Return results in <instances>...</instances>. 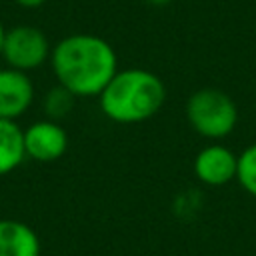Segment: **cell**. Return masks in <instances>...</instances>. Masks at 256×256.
Here are the masks:
<instances>
[{"label":"cell","instance_id":"6da1fadb","mask_svg":"<svg viewBox=\"0 0 256 256\" xmlns=\"http://www.w3.org/2000/svg\"><path fill=\"white\" fill-rule=\"evenodd\" d=\"M50 64L60 86L74 96H98L118 72L114 48L94 34H70L50 54Z\"/></svg>","mask_w":256,"mask_h":256},{"label":"cell","instance_id":"7a4b0ae2","mask_svg":"<svg viewBox=\"0 0 256 256\" xmlns=\"http://www.w3.org/2000/svg\"><path fill=\"white\" fill-rule=\"evenodd\" d=\"M104 116L118 124H138L160 112L166 100L164 82L150 70H118L98 94Z\"/></svg>","mask_w":256,"mask_h":256},{"label":"cell","instance_id":"3957f363","mask_svg":"<svg viewBox=\"0 0 256 256\" xmlns=\"http://www.w3.org/2000/svg\"><path fill=\"white\" fill-rule=\"evenodd\" d=\"M186 118L200 136L220 140L236 128L238 108L226 92L218 88H202L188 98Z\"/></svg>","mask_w":256,"mask_h":256},{"label":"cell","instance_id":"277c9868","mask_svg":"<svg viewBox=\"0 0 256 256\" xmlns=\"http://www.w3.org/2000/svg\"><path fill=\"white\" fill-rule=\"evenodd\" d=\"M52 54L50 42L40 28L34 26H14L6 30L4 44H2V58L8 68L28 72L40 68Z\"/></svg>","mask_w":256,"mask_h":256},{"label":"cell","instance_id":"5b68a950","mask_svg":"<svg viewBox=\"0 0 256 256\" xmlns=\"http://www.w3.org/2000/svg\"><path fill=\"white\" fill-rule=\"evenodd\" d=\"M68 148V134L56 120H38L24 130L26 156L36 162H54Z\"/></svg>","mask_w":256,"mask_h":256},{"label":"cell","instance_id":"8992f818","mask_svg":"<svg viewBox=\"0 0 256 256\" xmlns=\"http://www.w3.org/2000/svg\"><path fill=\"white\" fill-rule=\"evenodd\" d=\"M238 170V156L222 146V144H210L202 148L194 160V174L200 182L208 186H222L236 178Z\"/></svg>","mask_w":256,"mask_h":256},{"label":"cell","instance_id":"52a82bcc","mask_svg":"<svg viewBox=\"0 0 256 256\" xmlns=\"http://www.w3.org/2000/svg\"><path fill=\"white\" fill-rule=\"evenodd\" d=\"M34 100V84L26 72L0 68V118H20Z\"/></svg>","mask_w":256,"mask_h":256},{"label":"cell","instance_id":"ba28073f","mask_svg":"<svg viewBox=\"0 0 256 256\" xmlns=\"http://www.w3.org/2000/svg\"><path fill=\"white\" fill-rule=\"evenodd\" d=\"M0 256H40L38 234L20 220H0Z\"/></svg>","mask_w":256,"mask_h":256},{"label":"cell","instance_id":"9c48e42d","mask_svg":"<svg viewBox=\"0 0 256 256\" xmlns=\"http://www.w3.org/2000/svg\"><path fill=\"white\" fill-rule=\"evenodd\" d=\"M24 158V130L16 120L0 118V176L14 172Z\"/></svg>","mask_w":256,"mask_h":256},{"label":"cell","instance_id":"30bf717a","mask_svg":"<svg viewBox=\"0 0 256 256\" xmlns=\"http://www.w3.org/2000/svg\"><path fill=\"white\" fill-rule=\"evenodd\" d=\"M74 94L70 90H66L64 86H54L46 92L44 96V112L48 116V120H60L64 116L70 114V110L74 108Z\"/></svg>","mask_w":256,"mask_h":256},{"label":"cell","instance_id":"8fae6325","mask_svg":"<svg viewBox=\"0 0 256 256\" xmlns=\"http://www.w3.org/2000/svg\"><path fill=\"white\" fill-rule=\"evenodd\" d=\"M236 180L250 196L256 198V142L244 148L242 154L238 156Z\"/></svg>","mask_w":256,"mask_h":256},{"label":"cell","instance_id":"7c38bea8","mask_svg":"<svg viewBox=\"0 0 256 256\" xmlns=\"http://www.w3.org/2000/svg\"><path fill=\"white\" fill-rule=\"evenodd\" d=\"M18 6H22V8H28V10H32V8H40L46 0H14Z\"/></svg>","mask_w":256,"mask_h":256},{"label":"cell","instance_id":"4fadbf2b","mask_svg":"<svg viewBox=\"0 0 256 256\" xmlns=\"http://www.w3.org/2000/svg\"><path fill=\"white\" fill-rule=\"evenodd\" d=\"M4 36H6V28H4V24L0 22V54H2V44H4Z\"/></svg>","mask_w":256,"mask_h":256},{"label":"cell","instance_id":"5bb4252c","mask_svg":"<svg viewBox=\"0 0 256 256\" xmlns=\"http://www.w3.org/2000/svg\"><path fill=\"white\" fill-rule=\"evenodd\" d=\"M152 6H166V4H170L172 0H148Z\"/></svg>","mask_w":256,"mask_h":256}]
</instances>
